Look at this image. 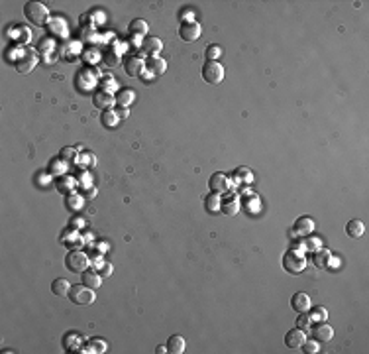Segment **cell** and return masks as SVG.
<instances>
[{"mask_svg": "<svg viewBox=\"0 0 369 354\" xmlns=\"http://www.w3.org/2000/svg\"><path fill=\"white\" fill-rule=\"evenodd\" d=\"M24 16L28 22H32L38 28H43L49 22V8L41 2H28L24 6Z\"/></svg>", "mask_w": 369, "mask_h": 354, "instance_id": "6da1fadb", "label": "cell"}, {"mask_svg": "<svg viewBox=\"0 0 369 354\" xmlns=\"http://www.w3.org/2000/svg\"><path fill=\"white\" fill-rule=\"evenodd\" d=\"M283 267L287 273H302L304 267H306V258H304V252H298V250H289L285 256H283Z\"/></svg>", "mask_w": 369, "mask_h": 354, "instance_id": "7a4b0ae2", "label": "cell"}, {"mask_svg": "<svg viewBox=\"0 0 369 354\" xmlns=\"http://www.w3.org/2000/svg\"><path fill=\"white\" fill-rule=\"evenodd\" d=\"M65 266H67V269L73 271V273H82V271L88 269L90 258H88L84 252H81V250H71V252L65 256Z\"/></svg>", "mask_w": 369, "mask_h": 354, "instance_id": "3957f363", "label": "cell"}, {"mask_svg": "<svg viewBox=\"0 0 369 354\" xmlns=\"http://www.w3.org/2000/svg\"><path fill=\"white\" fill-rule=\"evenodd\" d=\"M201 73H203L205 83H208V85H220L222 81H224V77H226V71H224V67H222L218 61H206L203 65Z\"/></svg>", "mask_w": 369, "mask_h": 354, "instance_id": "277c9868", "label": "cell"}, {"mask_svg": "<svg viewBox=\"0 0 369 354\" xmlns=\"http://www.w3.org/2000/svg\"><path fill=\"white\" fill-rule=\"evenodd\" d=\"M69 297L75 305H92L96 295H94V289L92 287H86L84 283H79V285H71V291H69Z\"/></svg>", "mask_w": 369, "mask_h": 354, "instance_id": "5b68a950", "label": "cell"}, {"mask_svg": "<svg viewBox=\"0 0 369 354\" xmlns=\"http://www.w3.org/2000/svg\"><path fill=\"white\" fill-rule=\"evenodd\" d=\"M203 36V28H201V24L199 22H183L181 26H179V38L183 40V42H197L199 38Z\"/></svg>", "mask_w": 369, "mask_h": 354, "instance_id": "8992f818", "label": "cell"}, {"mask_svg": "<svg viewBox=\"0 0 369 354\" xmlns=\"http://www.w3.org/2000/svg\"><path fill=\"white\" fill-rule=\"evenodd\" d=\"M208 187H210V191H212V193L226 195V193L232 189V181H230V177L226 176V174L216 172V174H212V176H210V179H208Z\"/></svg>", "mask_w": 369, "mask_h": 354, "instance_id": "52a82bcc", "label": "cell"}, {"mask_svg": "<svg viewBox=\"0 0 369 354\" xmlns=\"http://www.w3.org/2000/svg\"><path fill=\"white\" fill-rule=\"evenodd\" d=\"M310 335H312V339L314 341H318V343H328V341H332V337H334V329L326 323V321H320V323H312V327H310V331H308Z\"/></svg>", "mask_w": 369, "mask_h": 354, "instance_id": "ba28073f", "label": "cell"}, {"mask_svg": "<svg viewBox=\"0 0 369 354\" xmlns=\"http://www.w3.org/2000/svg\"><path fill=\"white\" fill-rule=\"evenodd\" d=\"M92 104L98 108V110H110L114 104H116V96L110 92V90H104V88H100V90H96L94 92V96H92Z\"/></svg>", "mask_w": 369, "mask_h": 354, "instance_id": "9c48e42d", "label": "cell"}, {"mask_svg": "<svg viewBox=\"0 0 369 354\" xmlns=\"http://www.w3.org/2000/svg\"><path fill=\"white\" fill-rule=\"evenodd\" d=\"M124 71L130 77H138V75H142L146 71V61L142 57H138V55H132V57H128L124 61Z\"/></svg>", "mask_w": 369, "mask_h": 354, "instance_id": "30bf717a", "label": "cell"}, {"mask_svg": "<svg viewBox=\"0 0 369 354\" xmlns=\"http://www.w3.org/2000/svg\"><path fill=\"white\" fill-rule=\"evenodd\" d=\"M161 49H163V42H161L159 38H155V36H146V38H144V44H142L144 55H148V57H157Z\"/></svg>", "mask_w": 369, "mask_h": 354, "instance_id": "8fae6325", "label": "cell"}, {"mask_svg": "<svg viewBox=\"0 0 369 354\" xmlns=\"http://www.w3.org/2000/svg\"><path fill=\"white\" fill-rule=\"evenodd\" d=\"M306 341V333L304 331H300V329H291L287 335H285V345H287V349H291V351H298L300 347H302V343Z\"/></svg>", "mask_w": 369, "mask_h": 354, "instance_id": "7c38bea8", "label": "cell"}, {"mask_svg": "<svg viewBox=\"0 0 369 354\" xmlns=\"http://www.w3.org/2000/svg\"><path fill=\"white\" fill-rule=\"evenodd\" d=\"M165 69H167V61H165L163 57L157 55V57H148V59H146V71H148L151 77L163 75Z\"/></svg>", "mask_w": 369, "mask_h": 354, "instance_id": "4fadbf2b", "label": "cell"}, {"mask_svg": "<svg viewBox=\"0 0 369 354\" xmlns=\"http://www.w3.org/2000/svg\"><path fill=\"white\" fill-rule=\"evenodd\" d=\"M314 230V221L310 217H300L296 219L295 226H293V234L295 236H308Z\"/></svg>", "mask_w": 369, "mask_h": 354, "instance_id": "5bb4252c", "label": "cell"}, {"mask_svg": "<svg viewBox=\"0 0 369 354\" xmlns=\"http://www.w3.org/2000/svg\"><path fill=\"white\" fill-rule=\"evenodd\" d=\"M310 303H312L310 297H308L306 293H302V291H298V293H295V295L291 297V307L295 309L296 313H308V309L312 307Z\"/></svg>", "mask_w": 369, "mask_h": 354, "instance_id": "9a60e30c", "label": "cell"}, {"mask_svg": "<svg viewBox=\"0 0 369 354\" xmlns=\"http://www.w3.org/2000/svg\"><path fill=\"white\" fill-rule=\"evenodd\" d=\"M222 213H226V215H236L238 211H240V197L238 195H222V207H220Z\"/></svg>", "mask_w": 369, "mask_h": 354, "instance_id": "2e32d148", "label": "cell"}, {"mask_svg": "<svg viewBox=\"0 0 369 354\" xmlns=\"http://www.w3.org/2000/svg\"><path fill=\"white\" fill-rule=\"evenodd\" d=\"M330 260H332V252L326 250V248H318L314 250V256H312V264L316 266L318 269H326L330 266Z\"/></svg>", "mask_w": 369, "mask_h": 354, "instance_id": "e0dca14e", "label": "cell"}, {"mask_svg": "<svg viewBox=\"0 0 369 354\" xmlns=\"http://www.w3.org/2000/svg\"><path fill=\"white\" fill-rule=\"evenodd\" d=\"M134 100H136V92H134V88H120L118 94H116V104H118L120 108H128Z\"/></svg>", "mask_w": 369, "mask_h": 354, "instance_id": "ac0fdd59", "label": "cell"}, {"mask_svg": "<svg viewBox=\"0 0 369 354\" xmlns=\"http://www.w3.org/2000/svg\"><path fill=\"white\" fill-rule=\"evenodd\" d=\"M102 275L98 273V271H94V269H86V271H82V283L86 285V287H92V289H98L100 285H102Z\"/></svg>", "mask_w": 369, "mask_h": 354, "instance_id": "d6986e66", "label": "cell"}, {"mask_svg": "<svg viewBox=\"0 0 369 354\" xmlns=\"http://www.w3.org/2000/svg\"><path fill=\"white\" fill-rule=\"evenodd\" d=\"M364 232H366V224H364L360 219H352V221L346 224V234H348L350 238H360V236H364Z\"/></svg>", "mask_w": 369, "mask_h": 354, "instance_id": "ffe728a7", "label": "cell"}, {"mask_svg": "<svg viewBox=\"0 0 369 354\" xmlns=\"http://www.w3.org/2000/svg\"><path fill=\"white\" fill-rule=\"evenodd\" d=\"M187 349V343L181 335H173L169 341H167V353L171 354H183Z\"/></svg>", "mask_w": 369, "mask_h": 354, "instance_id": "44dd1931", "label": "cell"}, {"mask_svg": "<svg viewBox=\"0 0 369 354\" xmlns=\"http://www.w3.org/2000/svg\"><path fill=\"white\" fill-rule=\"evenodd\" d=\"M220 207H222V195H218V193H210V195L205 197V209H206L208 213L216 215V213L220 211Z\"/></svg>", "mask_w": 369, "mask_h": 354, "instance_id": "7402d4cb", "label": "cell"}, {"mask_svg": "<svg viewBox=\"0 0 369 354\" xmlns=\"http://www.w3.org/2000/svg\"><path fill=\"white\" fill-rule=\"evenodd\" d=\"M51 291H53L55 295H59V297H65V295H69V291H71V283H69L65 277H57V279H53V283H51Z\"/></svg>", "mask_w": 369, "mask_h": 354, "instance_id": "603a6c76", "label": "cell"}, {"mask_svg": "<svg viewBox=\"0 0 369 354\" xmlns=\"http://www.w3.org/2000/svg\"><path fill=\"white\" fill-rule=\"evenodd\" d=\"M230 181H232V187L240 185V183H251L253 181V172L247 170V168H238L236 174H234V179H230Z\"/></svg>", "mask_w": 369, "mask_h": 354, "instance_id": "cb8c5ba5", "label": "cell"}, {"mask_svg": "<svg viewBox=\"0 0 369 354\" xmlns=\"http://www.w3.org/2000/svg\"><path fill=\"white\" fill-rule=\"evenodd\" d=\"M75 185H77V179L75 177H69V176H63L57 179V189L65 195L69 193H75Z\"/></svg>", "mask_w": 369, "mask_h": 354, "instance_id": "d4e9b609", "label": "cell"}, {"mask_svg": "<svg viewBox=\"0 0 369 354\" xmlns=\"http://www.w3.org/2000/svg\"><path fill=\"white\" fill-rule=\"evenodd\" d=\"M100 122L106 126V128H116L118 126V122H120V116H118V112L116 110H104L102 112V116H100Z\"/></svg>", "mask_w": 369, "mask_h": 354, "instance_id": "484cf974", "label": "cell"}, {"mask_svg": "<svg viewBox=\"0 0 369 354\" xmlns=\"http://www.w3.org/2000/svg\"><path fill=\"white\" fill-rule=\"evenodd\" d=\"M128 30H130V34H134V36H146V34H148V22L142 20V18H136V20L130 22Z\"/></svg>", "mask_w": 369, "mask_h": 354, "instance_id": "4316f807", "label": "cell"}, {"mask_svg": "<svg viewBox=\"0 0 369 354\" xmlns=\"http://www.w3.org/2000/svg\"><path fill=\"white\" fill-rule=\"evenodd\" d=\"M82 205H84V199L81 195H77V193L65 195V207L69 211H79V209H82Z\"/></svg>", "mask_w": 369, "mask_h": 354, "instance_id": "83f0119b", "label": "cell"}, {"mask_svg": "<svg viewBox=\"0 0 369 354\" xmlns=\"http://www.w3.org/2000/svg\"><path fill=\"white\" fill-rule=\"evenodd\" d=\"M65 172H67V162H65V160L55 158V160L49 162V174H53V176H63Z\"/></svg>", "mask_w": 369, "mask_h": 354, "instance_id": "f1b7e54d", "label": "cell"}, {"mask_svg": "<svg viewBox=\"0 0 369 354\" xmlns=\"http://www.w3.org/2000/svg\"><path fill=\"white\" fill-rule=\"evenodd\" d=\"M308 313H310L308 317H310L312 323H320V321H326V319H328V311H326L324 307H318V305H316V307H310Z\"/></svg>", "mask_w": 369, "mask_h": 354, "instance_id": "f546056e", "label": "cell"}, {"mask_svg": "<svg viewBox=\"0 0 369 354\" xmlns=\"http://www.w3.org/2000/svg\"><path fill=\"white\" fill-rule=\"evenodd\" d=\"M244 207L249 209L251 213H257L259 211V199H257V195H253V193L244 195Z\"/></svg>", "mask_w": 369, "mask_h": 354, "instance_id": "4dcf8cb0", "label": "cell"}, {"mask_svg": "<svg viewBox=\"0 0 369 354\" xmlns=\"http://www.w3.org/2000/svg\"><path fill=\"white\" fill-rule=\"evenodd\" d=\"M300 246H302V252L304 250H318L322 246V240L318 236H312V238H304L300 240Z\"/></svg>", "mask_w": 369, "mask_h": 354, "instance_id": "1f68e13d", "label": "cell"}, {"mask_svg": "<svg viewBox=\"0 0 369 354\" xmlns=\"http://www.w3.org/2000/svg\"><path fill=\"white\" fill-rule=\"evenodd\" d=\"M205 55H206V61H218V57L222 55V47L216 45V44H210L205 49Z\"/></svg>", "mask_w": 369, "mask_h": 354, "instance_id": "d6a6232c", "label": "cell"}, {"mask_svg": "<svg viewBox=\"0 0 369 354\" xmlns=\"http://www.w3.org/2000/svg\"><path fill=\"white\" fill-rule=\"evenodd\" d=\"M59 158H61V160H65L67 164H77V162H79V154H77V150H75V148H69V146L61 150Z\"/></svg>", "mask_w": 369, "mask_h": 354, "instance_id": "836d02e7", "label": "cell"}, {"mask_svg": "<svg viewBox=\"0 0 369 354\" xmlns=\"http://www.w3.org/2000/svg\"><path fill=\"white\" fill-rule=\"evenodd\" d=\"M81 168H90V166H94L96 164V156L94 154H90V152H82L81 156H79V162H77Z\"/></svg>", "mask_w": 369, "mask_h": 354, "instance_id": "e575fe53", "label": "cell"}, {"mask_svg": "<svg viewBox=\"0 0 369 354\" xmlns=\"http://www.w3.org/2000/svg\"><path fill=\"white\" fill-rule=\"evenodd\" d=\"M310 327H312V321H310L308 313H298V319H296V329H300V331L308 333V331H310Z\"/></svg>", "mask_w": 369, "mask_h": 354, "instance_id": "d590c367", "label": "cell"}, {"mask_svg": "<svg viewBox=\"0 0 369 354\" xmlns=\"http://www.w3.org/2000/svg\"><path fill=\"white\" fill-rule=\"evenodd\" d=\"M88 353H106L108 351V345L104 343V341H100V339H90L88 341Z\"/></svg>", "mask_w": 369, "mask_h": 354, "instance_id": "8d00e7d4", "label": "cell"}, {"mask_svg": "<svg viewBox=\"0 0 369 354\" xmlns=\"http://www.w3.org/2000/svg\"><path fill=\"white\" fill-rule=\"evenodd\" d=\"M300 349H302V353H304V354H316V353H320L318 341H314V339H310V341H304Z\"/></svg>", "mask_w": 369, "mask_h": 354, "instance_id": "74e56055", "label": "cell"}, {"mask_svg": "<svg viewBox=\"0 0 369 354\" xmlns=\"http://www.w3.org/2000/svg\"><path fill=\"white\" fill-rule=\"evenodd\" d=\"M100 275H102V277H110V275H112V264H106V262H104V264L100 266Z\"/></svg>", "mask_w": 369, "mask_h": 354, "instance_id": "f35d334b", "label": "cell"}, {"mask_svg": "<svg viewBox=\"0 0 369 354\" xmlns=\"http://www.w3.org/2000/svg\"><path fill=\"white\" fill-rule=\"evenodd\" d=\"M82 226H84V221H82V219H77V221L73 219V221H71V228H73V230L75 228H82Z\"/></svg>", "mask_w": 369, "mask_h": 354, "instance_id": "ab89813d", "label": "cell"}, {"mask_svg": "<svg viewBox=\"0 0 369 354\" xmlns=\"http://www.w3.org/2000/svg\"><path fill=\"white\" fill-rule=\"evenodd\" d=\"M116 112H118V116H120V118H128V116H130L128 108H120V106H118V108H116Z\"/></svg>", "mask_w": 369, "mask_h": 354, "instance_id": "60d3db41", "label": "cell"}, {"mask_svg": "<svg viewBox=\"0 0 369 354\" xmlns=\"http://www.w3.org/2000/svg\"><path fill=\"white\" fill-rule=\"evenodd\" d=\"M155 353H157V354H165V353H167V345H165V347H163V345H161V347H157V351H155Z\"/></svg>", "mask_w": 369, "mask_h": 354, "instance_id": "b9f144b4", "label": "cell"}]
</instances>
